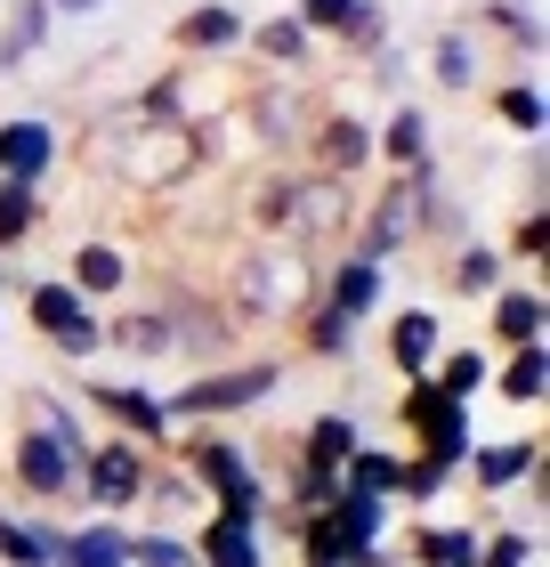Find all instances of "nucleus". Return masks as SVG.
<instances>
[{
  "label": "nucleus",
  "instance_id": "nucleus-7",
  "mask_svg": "<svg viewBox=\"0 0 550 567\" xmlns=\"http://www.w3.org/2000/svg\"><path fill=\"white\" fill-rule=\"evenodd\" d=\"M9 471L24 495H41V503H65L73 495V478H82V454H65L49 430H17V446H9Z\"/></svg>",
  "mask_w": 550,
  "mask_h": 567
},
{
  "label": "nucleus",
  "instance_id": "nucleus-36",
  "mask_svg": "<svg viewBox=\"0 0 550 567\" xmlns=\"http://www.w3.org/2000/svg\"><path fill=\"white\" fill-rule=\"evenodd\" d=\"M308 349H316V357H349L356 349V317H349V308H332L324 292L308 300Z\"/></svg>",
  "mask_w": 550,
  "mask_h": 567
},
{
  "label": "nucleus",
  "instance_id": "nucleus-43",
  "mask_svg": "<svg viewBox=\"0 0 550 567\" xmlns=\"http://www.w3.org/2000/svg\"><path fill=\"white\" fill-rule=\"evenodd\" d=\"M454 284H461V292H494V284H502V251L461 244V251H454Z\"/></svg>",
  "mask_w": 550,
  "mask_h": 567
},
{
  "label": "nucleus",
  "instance_id": "nucleus-10",
  "mask_svg": "<svg viewBox=\"0 0 550 567\" xmlns=\"http://www.w3.org/2000/svg\"><path fill=\"white\" fill-rule=\"evenodd\" d=\"M163 317H170L178 357H219V349L235 341V317H227V308H211L203 292H170V300H163Z\"/></svg>",
  "mask_w": 550,
  "mask_h": 567
},
{
  "label": "nucleus",
  "instance_id": "nucleus-11",
  "mask_svg": "<svg viewBox=\"0 0 550 567\" xmlns=\"http://www.w3.org/2000/svg\"><path fill=\"white\" fill-rule=\"evenodd\" d=\"M195 567H268V544H259V519H235V511H211L195 535Z\"/></svg>",
  "mask_w": 550,
  "mask_h": 567
},
{
  "label": "nucleus",
  "instance_id": "nucleus-32",
  "mask_svg": "<svg viewBox=\"0 0 550 567\" xmlns=\"http://www.w3.org/2000/svg\"><path fill=\"white\" fill-rule=\"evenodd\" d=\"M356 446H364V437H356L349 414H316V422H308V437H300V462H324V471H340Z\"/></svg>",
  "mask_w": 550,
  "mask_h": 567
},
{
  "label": "nucleus",
  "instance_id": "nucleus-18",
  "mask_svg": "<svg viewBox=\"0 0 550 567\" xmlns=\"http://www.w3.org/2000/svg\"><path fill=\"white\" fill-rule=\"evenodd\" d=\"M73 292L82 300H114V292H129V260H122V244H106V236H90V244H73Z\"/></svg>",
  "mask_w": 550,
  "mask_h": 567
},
{
  "label": "nucleus",
  "instance_id": "nucleus-45",
  "mask_svg": "<svg viewBox=\"0 0 550 567\" xmlns=\"http://www.w3.org/2000/svg\"><path fill=\"white\" fill-rule=\"evenodd\" d=\"M381 33H388V9H373V0H356V17L349 24H340V49H356V58H373V49H381Z\"/></svg>",
  "mask_w": 550,
  "mask_h": 567
},
{
  "label": "nucleus",
  "instance_id": "nucleus-29",
  "mask_svg": "<svg viewBox=\"0 0 550 567\" xmlns=\"http://www.w3.org/2000/svg\"><path fill=\"white\" fill-rule=\"evenodd\" d=\"M0 559L9 567H58V527H24V519H9V503H0Z\"/></svg>",
  "mask_w": 550,
  "mask_h": 567
},
{
  "label": "nucleus",
  "instance_id": "nucleus-41",
  "mask_svg": "<svg viewBox=\"0 0 550 567\" xmlns=\"http://www.w3.org/2000/svg\"><path fill=\"white\" fill-rule=\"evenodd\" d=\"M129 567H195L187 535H163V527H138L129 535Z\"/></svg>",
  "mask_w": 550,
  "mask_h": 567
},
{
  "label": "nucleus",
  "instance_id": "nucleus-22",
  "mask_svg": "<svg viewBox=\"0 0 550 567\" xmlns=\"http://www.w3.org/2000/svg\"><path fill=\"white\" fill-rule=\"evenodd\" d=\"M486 381H494L510 405H542V398H550V349H542V341H518Z\"/></svg>",
  "mask_w": 550,
  "mask_h": 567
},
{
  "label": "nucleus",
  "instance_id": "nucleus-49",
  "mask_svg": "<svg viewBox=\"0 0 550 567\" xmlns=\"http://www.w3.org/2000/svg\"><path fill=\"white\" fill-rule=\"evenodd\" d=\"M300 24H308V33H340V24H349L356 17V0H300V9H292Z\"/></svg>",
  "mask_w": 550,
  "mask_h": 567
},
{
  "label": "nucleus",
  "instance_id": "nucleus-15",
  "mask_svg": "<svg viewBox=\"0 0 550 567\" xmlns=\"http://www.w3.org/2000/svg\"><path fill=\"white\" fill-rule=\"evenodd\" d=\"M364 163H373V131H364L356 114H324L316 122V171H332V178H356Z\"/></svg>",
  "mask_w": 550,
  "mask_h": 567
},
{
  "label": "nucleus",
  "instance_id": "nucleus-12",
  "mask_svg": "<svg viewBox=\"0 0 550 567\" xmlns=\"http://www.w3.org/2000/svg\"><path fill=\"white\" fill-rule=\"evenodd\" d=\"M542 471V437H502V446H469V478L478 495H510Z\"/></svg>",
  "mask_w": 550,
  "mask_h": 567
},
{
  "label": "nucleus",
  "instance_id": "nucleus-4",
  "mask_svg": "<svg viewBox=\"0 0 550 567\" xmlns=\"http://www.w3.org/2000/svg\"><path fill=\"white\" fill-rule=\"evenodd\" d=\"M146 471H154V446H138V437H90L73 486H82L97 511H138L146 503Z\"/></svg>",
  "mask_w": 550,
  "mask_h": 567
},
{
  "label": "nucleus",
  "instance_id": "nucleus-50",
  "mask_svg": "<svg viewBox=\"0 0 550 567\" xmlns=\"http://www.w3.org/2000/svg\"><path fill=\"white\" fill-rule=\"evenodd\" d=\"M97 0H49V17H90Z\"/></svg>",
  "mask_w": 550,
  "mask_h": 567
},
{
  "label": "nucleus",
  "instance_id": "nucleus-24",
  "mask_svg": "<svg viewBox=\"0 0 550 567\" xmlns=\"http://www.w3.org/2000/svg\"><path fill=\"white\" fill-rule=\"evenodd\" d=\"M49 0H9V24H0V73H17L24 58H33V49L49 41Z\"/></svg>",
  "mask_w": 550,
  "mask_h": 567
},
{
  "label": "nucleus",
  "instance_id": "nucleus-16",
  "mask_svg": "<svg viewBox=\"0 0 550 567\" xmlns=\"http://www.w3.org/2000/svg\"><path fill=\"white\" fill-rule=\"evenodd\" d=\"M437 349H445V324L429 317V308H397V324H388V365H397L405 381H422Z\"/></svg>",
  "mask_w": 550,
  "mask_h": 567
},
{
  "label": "nucleus",
  "instance_id": "nucleus-33",
  "mask_svg": "<svg viewBox=\"0 0 550 567\" xmlns=\"http://www.w3.org/2000/svg\"><path fill=\"white\" fill-rule=\"evenodd\" d=\"M82 308H90V300H82V292H73V284H65V276H41V284H33V292H24V317H33L41 332H65L73 317H82Z\"/></svg>",
  "mask_w": 550,
  "mask_h": 567
},
{
  "label": "nucleus",
  "instance_id": "nucleus-8",
  "mask_svg": "<svg viewBox=\"0 0 550 567\" xmlns=\"http://www.w3.org/2000/svg\"><path fill=\"white\" fill-rule=\"evenodd\" d=\"M82 405H97L106 422H122L138 446H170V405L154 390H129V381H82Z\"/></svg>",
  "mask_w": 550,
  "mask_h": 567
},
{
  "label": "nucleus",
  "instance_id": "nucleus-39",
  "mask_svg": "<svg viewBox=\"0 0 550 567\" xmlns=\"http://www.w3.org/2000/svg\"><path fill=\"white\" fill-rule=\"evenodd\" d=\"M486 24H502V33H510V49H527V58H542V9H535V0H494V9H486Z\"/></svg>",
  "mask_w": 550,
  "mask_h": 567
},
{
  "label": "nucleus",
  "instance_id": "nucleus-13",
  "mask_svg": "<svg viewBox=\"0 0 550 567\" xmlns=\"http://www.w3.org/2000/svg\"><path fill=\"white\" fill-rule=\"evenodd\" d=\"M243 9H227V0H203V9H187L178 17V49H187V58H227V49H243Z\"/></svg>",
  "mask_w": 550,
  "mask_h": 567
},
{
  "label": "nucleus",
  "instance_id": "nucleus-25",
  "mask_svg": "<svg viewBox=\"0 0 550 567\" xmlns=\"http://www.w3.org/2000/svg\"><path fill=\"white\" fill-rule=\"evenodd\" d=\"M268 268H276V317H292V308L316 300V268H308V251L300 244H268Z\"/></svg>",
  "mask_w": 550,
  "mask_h": 567
},
{
  "label": "nucleus",
  "instance_id": "nucleus-30",
  "mask_svg": "<svg viewBox=\"0 0 550 567\" xmlns=\"http://www.w3.org/2000/svg\"><path fill=\"white\" fill-rule=\"evenodd\" d=\"M494 114H502V131H518V138H542L550 97H542V82H502V90H494Z\"/></svg>",
  "mask_w": 550,
  "mask_h": 567
},
{
  "label": "nucleus",
  "instance_id": "nucleus-37",
  "mask_svg": "<svg viewBox=\"0 0 550 567\" xmlns=\"http://www.w3.org/2000/svg\"><path fill=\"white\" fill-rule=\"evenodd\" d=\"M454 478H461L454 462H437V454H405V462H397V503H437Z\"/></svg>",
  "mask_w": 550,
  "mask_h": 567
},
{
  "label": "nucleus",
  "instance_id": "nucleus-19",
  "mask_svg": "<svg viewBox=\"0 0 550 567\" xmlns=\"http://www.w3.org/2000/svg\"><path fill=\"white\" fill-rule=\"evenodd\" d=\"M106 349H122V357H178V341H170V317H163V300H146V308H122V317L106 324Z\"/></svg>",
  "mask_w": 550,
  "mask_h": 567
},
{
  "label": "nucleus",
  "instance_id": "nucleus-6",
  "mask_svg": "<svg viewBox=\"0 0 550 567\" xmlns=\"http://www.w3.org/2000/svg\"><path fill=\"white\" fill-rule=\"evenodd\" d=\"M340 227H349V178L300 171L292 178V219H283V236H292V244H332Z\"/></svg>",
  "mask_w": 550,
  "mask_h": 567
},
{
  "label": "nucleus",
  "instance_id": "nucleus-48",
  "mask_svg": "<svg viewBox=\"0 0 550 567\" xmlns=\"http://www.w3.org/2000/svg\"><path fill=\"white\" fill-rule=\"evenodd\" d=\"M292 106H300L292 90H268V97H259V138H292V122H300Z\"/></svg>",
  "mask_w": 550,
  "mask_h": 567
},
{
  "label": "nucleus",
  "instance_id": "nucleus-27",
  "mask_svg": "<svg viewBox=\"0 0 550 567\" xmlns=\"http://www.w3.org/2000/svg\"><path fill=\"white\" fill-rule=\"evenodd\" d=\"M33 227H41V187H17V178H0V260L33 244Z\"/></svg>",
  "mask_w": 550,
  "mask_h": 567
},
{
  "label": "nucleus",
  "instance_id": "nucleus-3",
  "mask_svg": "<svg viewBox=\"0 0 550 567\" xmlns=\"http://www.w3.org/2000/svg\"><path fill=\"white\" fill-rule=\"evenodd\" d=\"M187 171H203V131L195 122H129V138H122V178L129 187H178Z\"/></svg>",
  "mask_w": 550,
  "mask_h": 567
},
{
  "label": "nucleus",
  "instance_id": "nucleus-46",
  "mask_svg": "<svg viewBox=\"0 0 550 567\" xmlns=\"http://www.w3.org/2000/svg\"><path fill=\"white\" fill-rule=\"evenodd\" d=\"M478 567H535V535H478Z\"/></svg>",
  "mask_w": 550,
  "mask_h": 567
},
{
  "label": "nucleus",
  "instance_id": "nucleus-1",
  "mask_svg": "<svg viewBox=\"0 0 550 567\" xmlns=\"http://www.w3.org/2000/svg\"><path fill=\"white\" fill-rule=\"evenodd\" d=\"M283 390V365L276 357H251V365H219V373H195L187 390H170V422H219V414H251Z\"/></svg>",
  "mask_w": 550,
  "mask_h": 567
},
{
  "label": "nucleus",
  "instance_id": "nucleus-42",
  "mask_svg": "<svg viewBox=\"0 0 550 567\" xmlns=\"http://www.w3.org/2000/svg\"><path fill=\"white\" fill-rule=\"evenodd\" d=\"M49 349H58V365H90V357L106 349V324H97L90 308H82V317H73L65 332H49Z\"/></svg>",
  "mask_w": 550,
  "mask_h": 567
},
{
  "label": "nucleus",
  "instance_id": "nucleus-21",
  "mask_svg": "<svg viewBox=\"0 0 550 567\" xmlns=\"http://www.w3.org/2000/svg\"><path fill=\"white\" fill-rule=\"evenodd\" d=\"M494 341H502V349H518V341H542V324H550V300L535 292V284H510V292H502V284H494Z\"/></svg>",
  "mask_w": 550,
  "mask_h": 567
},
{
  "label": "nucleus",
  "instance_id": "nucleus-23",
  "mask_svg": "<svg viewBox=\"0 0 550 567\" xmlns=\"http://www.w3.org/2000/svg\"><path fill=\"white\" fill-rule=\"evenodd\" d=\"M24 430H49V437H58V446L65 454H90V422H82V398H58V390H33V398H24Z\"/></svg>",
  "mask_w": 550,
  "mask_h": 567
},
{
  "label": "nucleus",
  "instance_id": "nucleus-47",
  "mask_svg": "<svg viewBox=\"0 0 550 567\" xmlns=\"http://www.w3.org/2000/svg\"><path fill=\"white\" fill-rule=\"evenodd\" d=\"M542 251H550V212L535 203V212L518 219V236H510V260H542Z\"/></svg>",
  "mask_w": 550,
  "mask_h": 567
},
{
  "label": "nucleus",
  "instance_id": "nucleus-31",
  "mask_svg": "<svg viewBox=\"0 0 550 567\" xmlns=\"http://www.w3.org/2000/svg\"><path fill=\"white\" fill-rule=\"evenodd\" d=\"M422 567H478V527H413Z\"/></svg>",
  "mask_w": 550,
  "mask_h": 567
},
{
  "label": "nucleus",
  "instance_id": "nucleus-20",
  "mask_svg": "<svg viewBox=\"0 0 550 567\" xmlns=\"http://www.w3.org/2000/svg\"><path fill=\"white\" fill-rule=\"evenodd\" d=\"M316 292H324L332 308H349V317L364 324V317L381 308V292H388V268H373V260H356V251H349V260H332V276L316 284Z\"/></svg>",
  "mask_w": 550,
  "mask_h": 567
},
{
  "label": "nucleus",
  "instance_id": "nucleus-44",
  "mask_svg": "<svg viewBox=\"0 0 550 567\" xmlns=\"http://www.w3.org/2000/svg\"><path fill=\"white\" fill-rule=\"evenodd\" d=\"M146 503H163V511H195L203 495H195V471L187 462H178V471H163V462H154L146 471Z\"/></svg>",
  "mask_w": 550,
  "mask_h": 567
},
{
  "label": "nucleus",
  "instance_id": "nucleus-2",
  "mask_svg": "<svg viewBox=\"0 0 550 567\" xmlns=\"http://www.w3.org/2000/svg\"><path fill=\"white\" fill-rule=\"evenodd\" d=\"M187 471H195V486L219 511H235V519H268V478H259V462L235 446V437H187Z\"/></svg>",
  "mask_w": 550,
  "mask_h": 567
},
{
  "label": "nucleus",
  "instance_id": "nucleus-17",
  "mask_svg": "<svg viewBox=\"0 0 550 567\" xmlns=\"http://www.w3.org/2000/svg\"><path fill=\"white\" fill-rule=\"evenodd\" d=\"M58 567H129V527L106 511V519L58 535Z\"/></svg>",
  "mask_w": 550,
  "mask_h": 567
},
{
  "label": "nucleus",
  "instance_id": "nucleus-26",
  "mask_svg": "<svg viewBox=\"0 0 550 567\" xmlns=\"http://www.w3.org/2000/svg\"><path fill=\"white\" fill-rule=\"evenodd\" d=\"M373 154H388L397 171H405V163H422V154H429V114L397 97V114H388L381 131H373Z\"/></svg>",
  "mask_w": 550,
  "mask_h": 567
},
{
  "label": "nucleus",
  "instance_id": "nucleus-14",
  "mask_svg": "<svg viewBox=\"0 0 550 567\" xmlns=\"http://www.w3.org/2000/svg\"><path fill=\"white\" fill-rule=\"evenodd\" d=\"M227 317L235 324H268L276 317V268H268V244H251L227 276Z\"/></svg>",
  "mask_w": 550,
  "mask_h": 567
},
{
  "label": "nucleus",
  "instance_id": "nucleus-34",
  "mask_svg": "<svg viewBox=\"0 0 550 567\" xmlns=\"http://www.w3.org/2000/svg\"><path fill=\"white\" fill-rule=\"evenodd\" d=\"M429 381H437L445 398L469 405V398L486 390V357H478V349H437V357H429Z\"/></svg>",
  "mask_w": 550,
  "mask_h": 567
},
{
  "label": "nucleus",
  "instance_id": "nucleus-40",
  "mask_svg": "<svg viewBox=\"0 0 550 567\" xmlns=\"http://www.w3.org/2000/svg\"><path fill=\"white\" fill-rule=\"evenodd\" d=\"M129 122H187V82H178V73L146 82L138 97H129Z\"/></svg>",
  "mask_w": 550,
  "mask_h": 567
},
{
  "label": "nucleus",
  "instance_id": "nucleus-28",
  "mask_svg": "<svg viewBox=\"0 0 550 567\" xmlns=\"http://www.w3.org/2000/svg\"><path fill=\"white\" fill-rule=\"evenodd\" d=\"M397 462L405 454H388V446H356L349 462H340V486H349V495H397Z\"/></svg>",
  "mask_w": 550,
  "mask_h": 567
},
{
  "label": "nucleus",
  "instance_id": "nucleus-9",
  "mask_svg": "<svg viewBox=\"0 0 550 567\" xmlns=\"http://www.w3.org/2000/svg\"><path fill=\"white\" fill-rule=\"evenodd\" d=\"M49 171H58V122H41V114L0 122V178H17V187H41Z\"/></svg>",
  "mask_w": 550,
  "mask_h": 567
},
{
  "label": "nucleus",
  "instance_id": "nucleus-5",
  "mask_svg": "<svg viewBox=\"0 0 550 567\" xmlns=\"http://www.w3.org/2000/svg\"><path fill=\"white\" fill-rule=\"evenodd\" d=\"M397 422H405L413 437H422V454L454 462V471L469 462V446H478V437H469V430H478V422H469V405H461V398H445L429 373H422V381H405V405H397Z\"/></svg>",
  "mask_w": 550,
  "mask_h": 567
},
{
  "label": "nucleus",
  "instance_id": "nucleus-35",
  "mask_svg": "<svg viewBox=\"0 0 550 567\" xmlns=\"http://www.w3.org/2000/svg\"><path fill=\"white\" fill-rule=\"evenodd\" d=\"M243 41H251L268 65H308V41H316V33H308L300 17H268V24H259V33H243Z\"/></svg>",
  "mask_w": 550,
  "mask_h": 567
},
{
  "label": "nucleus",
  "instance_id": "nucleus-38",
  "mask_svg": "<svg viewBox=\"0 0 550 567\" xmlns=\"http://www.w3.org/2000/svg\"><path fill=\"white\" fill-rule=\"evenodd\" d=\"M429 73H437V90H469V82H478V41H469V33H437Z\"/></svg>",
  "mask_w": 550,
  "mask_h": 567
}]
</instances>
